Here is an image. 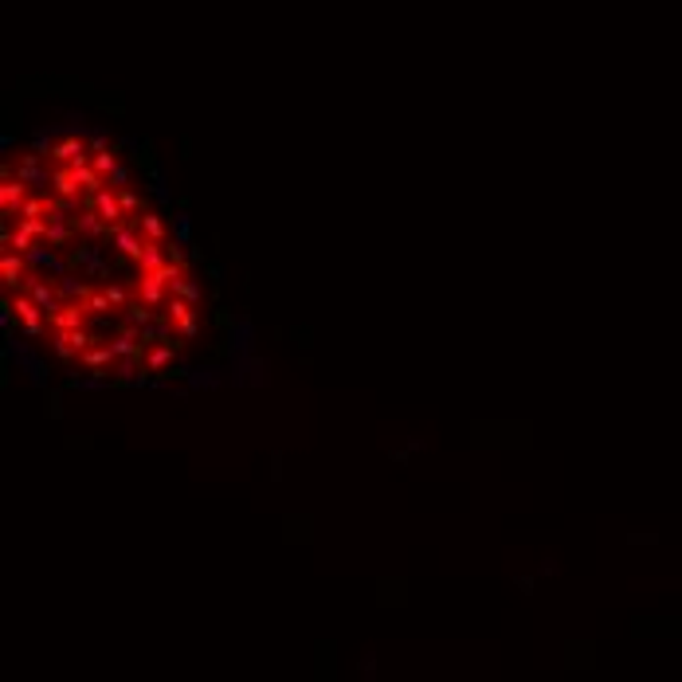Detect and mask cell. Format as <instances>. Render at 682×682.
Listing matches in <instances>:
<instances>
[{
    "label": "cell",
    "mask_w": 682,
    "mask_h": 682,
    "mask_svg": "<svg viewBox=\"0 0 682 682\" xmlns=\"http://www.w3.org/2000/svg\"><path fill=\"white\" fill-rule=\"evenodd\" d=\"M0 239H4V251H20V255H28V251H32V232H24V227H12V224H4V236H0Z\"/></svg>",
    "instance_id": "5bb4252c"
},
{
    "label": "cell",
    "mask_w": 682,
    "mask_h": 682,
    "mask_svg": "<svg viewBox=\"0 0 682 682\" xmlns=\"http://www.w3.org/2000/svg\"><path fill=\"white\" fill-rule=\"evenodd\" d=\"M91 165L94 169H98V173H102V177H110V173H118V157H114V153H91Z\"/></svg>",
    "instance_id": "7402d4cb"
},
{
    "label": "cell",
    "mask_w": 682,
    "mask_h": 682,
    "mask_svg": "<svg viewBox=\"0 0 682 682\" xmlns=\"http://www.w3.org/2000/svg\"><path fill=\"white\" fill-rule=\"evenodd\" d=\"M173 357H177V346H153L149 353H145V369H149V373H165L169 365H173Z\"/></svg>",
    "instance_id": "e0dca14e"
},
{
    "label": "cell",
    "mask_w": 682,
    "mask_h": 682,
    "mask_svg": "<svg viewBox=\"0 0 682 682\" xmlns=\"http://www.w3.org/2000/svg\"><path fill=\"white\" fill-rule=\"evenodd\" d=\"M137 298H142L145 306H165L169 302V283L153 271V275H142L137 278Z\"/></svg>",
    "instance_id": "ba28073f"
},
{
    "label": "cell",
    "mask_w": 682,
    "mask_h": 682,
    "mask_svg": "<svg viewBox=\"0 0 682 682\" xmlns=\"http://www.w3.org/2000/svg\"><path fill=\"white\" fill-rule=\"evenodd\" d=\"M86 310H91V314H106V310H114V302H110L106 290H94V295L86 298Z\"/></svg>",
    "instance_id": "603a6c76"
},
{
    "label": "cell",
    "mask_w": 682,
    "mask_h": 682,
    "mask_svg": "<svg viewBox=\"0 0 682 682\" xmlns=\"http://www.w3.org/2000/svg\"><path fill=\"white\" fill-rule=\"evenodd\" d=\"M28 200V185L20 177H4L0 181V208H4V224H12L20 212V204Z\"/></svg>",
    "instance_id": "5b68a950"
},
{
    "label": "cell",
    "mask_w": 682,
    "mask_h": 682,
    "mask_svg": "<svg viewBox=\"0 0 682 682\" xmlns=\"http://www.w3.org/2000/svg\"><path fill=\"white\" fill-rule=\"evenodd\" d=\"M28 263H32V267H47V271H55V275H59V278L67 275V267H63V263L55 259V251H51L47 244L32 247V251H28Z\"/></svg>",
    "instance_id": "9a60e30c"
},
{
    "label": "cell",
    "mask_w": 682,
    "mask_h": 682,
    "mask_svg": "<svg viewBox=\"0 0 682 682\" xmlns=\"http://www.w3.org/2000/svg\"><path fill=\"white\" fill-rule=\"evenodd\" d=\"M12 306H16V318L24 322L28 334L40 337V334H43V310L32 302V295H16V298H12Z\"/></svg>",
    "instance_id": "30bf717a"
},
{
    "label": "cell",
    "mask_w": 682,
    "mask_h": 682,
    "mask_svg": "<svg viewBox=\"0 0 682 682\" xmlns=\"http://www.w3.org/2000/svg\"><path fill=\"white\" fill-rule=\"evenodd\" d=\"M106 295H110V302H114V306H126V287H118V283H110V287H106Z\"/></svg>",
    "instance_id": "484cf974"
},
{
    "label": "cell",
    "mask_w": 682,
    "mask_h": 682,
    "mask_svg": "<svg viewBox=\"0 0 682 682\" xmlns=\"http://www.w3.org/2000/svg\"><path fill=\"white\" fill-rule=\"evenodd\" d=\"M83 208H94L110 227H122V224H126V212H122V200H118V193H114V188H102V193L86 196Z\"/></svg>",
    "instance_id": "3957f363"
},
{
    "label": "cell",
    "mask_w": 682,
    "mask_h": 682,
    "mask_svg": "<svg viewBox=\"0 0 682 682\" xmlns=\"http://www.w3.org/2000/svg\"><path fill=\"white\" fill-rule=\"evenodd\" d=\"M169 295H173V298H185V302H193V306L200 302V287H196L193 278H185V275L169 283Z\"/></svg>",
    "instance_id": "d6986e66"
},
{
    "label": "cell",
    "mask_w": 682,
    "mask_h": 682,
    "mask_svg": "<svg viewBox=\"0 0 682 682\" xmlns=\"http://www.w3.org/2000/svg\"><path fill=\"white\" fill-rule=\"evenodd\" d=\"M118 200H122V212H126L130 220H137L142 212H149V208L142 204V196H137V193H130V188H122V193H118Z\"/></svg>",
    "instance_id": "44dd1931"
},
{
    "label": "cell",
    "mask_w": 682,
    "mask_h": 682,
    "mask_svg": "<svg viewBox=\"0 0 682 682\" xmlns=\"http://www.w3.org/2000/svg\"><path fill=\"white\" fill-rule=\"evenodd\" d=\"M110 244L118 247V255H130V259H142L145 244L149 239L142 236V227H137V220H126L122 227H110Z\"/></svg>",
    "instance_id": "6da1fadb"
},
{
    "label": "cell",
    "mask_w": 682,
    "mask_h": 682,
    "mask_svg": "<svg viewBox=\"0 0 682 682\" xmlns=\"http://www.w3.org/2000/svg\"><path fill=\"white\" fill-rule=\"evenodd\" d=\"M86 349H94V334H91V329H55V353H59L63 361L83 357Z\"/></svg>",
    "instance_id": "7a4b0ae2"
},
{
    "label": "cell",
    "mask_w": 682,
    "mask_h": 682,
    "mask_svg": "<svg viewBox=\"0 0 682 682\" xmlns=\"http://www.w3.org/2000/svg\"><path fill=\"white\" fill-rule=\"evenodd\" d=\"M91 318V310H86V302H63L59 314H51V326L55 329H83V322Z\"/></svg>",
    "instance_id": "7c38bea8"
},
{
    "label": "cell",
    "mask_w": 682,
    "mask_h": 682,
    "mask_svg": "<svg viewBox=\"0 0 682 682\" xmlns=\"http://www.w3.org/2000/svg\"><path fill=\"white\" fill-rule=\"evenodd\" d=\"M24 287H28V295H32V302L35 306H40V310L43 314H47V318H51V314H59L63 310V302H59V290H55V287H47V283H43V278H28V283H24Z\"/></svg>",
    "instance_id": "52a82bcc"
},
{
    "label": "cell",
    "mask_w": 682,
    "mask_h": 682,
    "mask_svg": "<svg viewBox=\"0 0 682 682\" xmlns=\"http://www.w3.org/2000/svg\"><path fill=\"white\" fill-rule=\"evenodd\" d=\"M86 145H91V153H106V149H110V142H106V137H102V134H94L91 142H86Z\"/></svg>",
    "instance_id": "4316f807"
},
{
    "label": "cell",
    "mask_w": 682,
    "mask_h": 682,
    "mask_svg": "<svg viewBox=\"0 0 682 682\" xmlns=\"http://www.w3.org/2000/svg\"><path fill=\"white\" fill-rule=\"evenodd\" d=\"M51 188H55V196H59V200H75L83 185H79L75 169H71V165H59L55 173H51Z\"/></svg>",
    "instance_id": "4fadbf2b"
},
{
    "label": "cell",
    "mask_w": 682,
    "mask_h": 682,
    "mask_svg": "<svg viewBox=\"0 0 682 682\" xmlns=\"http://www.w3.org/2000/svg\"><path fill=\"white\" fill-rule=\"evenodd\" d=\"M165 314H169V322L181 329V337H196V314H193V302H185V298H173L169 295V302H165Z\"/></svg>",
    "instance_id": "8992f818"
},
{
    "label": "cell",
    "mask_w": 682,
    "mask_h": 682,
    "mask_svg": "<svg viewBox=\"0 0 682 682\" xmlns=\"http://www.w3.org/2000/svg\"><path fill=\"white\" fill-rule=\"evenodd\" d=\"M32 263H28V255H20V251H4L0 255V275H4V287L8 290H20L32 278Z\"/></svg>",
    "instance_id": "277c9868"
},
{
    "label": "cell",
    "mask_w": 682,
    "mask_h": 682,
    "mask_svg": "<svg viewBox=\"0 0 682 682\" xmlns=\"http://www.w3.org/2000/svg\"><path fill=\"white\" fill-rule=\"evenodd\" d=\"M83 365H86V369H91L98 380H106L110 369L118 365V353H114L110 346H94V349H86V353H83Z\"/></svg>",
    "instance_id": "8fae6325"
},
{
    "label": "cell",
    "mask_w": 682,
    "mask_h": 682,
    "mask_svg": "<svg viewBox=\"0 0 682 682\" xmlns=\"http://www.w3.org/2000/svg\"><path fill=\"white\" fill-rule=\"evenodd\" d=\"M165 263H169L165 247H161V244H145L142 259H137V271H142V275H153V271H161Z\"/></svg>",
    "instance_id": "2e32d148"
},
{
    "label": "cell",
    "mask_w": 682,
    "mask_h": 682,
    "mask_svg": "<svg viewBox=\"0 0 682 682\" xmlns=\"http://www.w3.org/2000/svg\"><path fill=\"white\" fill-rule=\"evenodd\" d=\"M75 236L102 239V236H110V224H106V220H102L94 208H79V212H75Z\"/></svg>",
    "instance_id": "9c48e42d"
},
{
    "label": "cell",
    "mask_w": 682,
    "mask_h": 682,
    "mask_svg": "<svg viewBox=\"0 0 682 682\" xmlns=\"http://www.w3.org/2000/svg\"><path fill=\"white\" fill-rule=\"evenodd\" d=\"M137 227H142V236L149 239V244H161V239H165V220H161L157 212H142V216H137Z\"/></svg>",
    "instance_id": "ac0fdd59"
},
{
    "label": "cell",
    "mask_w": 682,
    "mask_h": 682,
    "mask_svg": "<svg viewBox=\"0 0 682 682\" xmlns=\"http://www.w3.org/2000/svg\"><path fill=\"white\" fill-rule=\"evenodd\" d=\"M126 318H130V326L145 329V326H153V306H145L142 298H137V302L126 306Z\"/></svg>",
    "instance_id": "ffe728a7"
},
{
    "label": "cell",
    "mask_w": 682,
    "mask_h": 682,
    "mask_svg": "<svg viewBox=\"0 0 682 682\" xmlns=\"http://www.w3.org/2000/svg\"><path fill=\"white\" fill-rule=\"evenodd\" d=\"M94 263V247H75L71 251V267H91Z\"/></svg>",
    "instance_id": "cb8c5ba5"
},
{
    "label": "cell",
    "mask_w": 682,
    "mask_h": 682,
    "mask_svg": "<svg viewBox=\"0 0 682 682\" xmlns=\"http://www.w3.org/2000/svg\"><path fill=\"white\" fill-rule=\"evenodd\" d=\"M16 224L24 227V232H32L35 239H43V236H47V220H16Z\"/></svg>",
    "instance_id": "d4e9b609"
}]
</instances>
